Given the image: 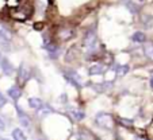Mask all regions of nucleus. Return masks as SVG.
I'll return each instance as SVG.
<instances>
[{"mask_svg": "<svg viewBox=\"0 0 153 140\" xmlns=\"http://www.w3.org/2000/svg\"><path fill=\"white\" fill-rule=\"evenodd\" d=\"M84 47L87 49L88 53H96L98 51V46H99V40H98V35L94 30L87 31L84 35Z\"/></svg>", "mask_w": 153, "mask_h": 140, "instance_id": "1", "label": "nucleus"}, {"mask_svg": "<svg viewBox=\"0 0 153 140\" xmlns=\"http://www.w3.org/2000/svg\"><path fill=\"white\" fill-rule=\"evenodd\" d=\"M0 140H7V139H0Z\"/></svg>", "mask_w": 153, "mask_h": 140, "instance_id": "25", "label": "nucleus"}, {"mask_svg": "<svg viewBox=\"0 0 153 140\" xmlns=\"http://www.w3.org/2000/svg\"><path fill=\"white\" fill-rule=\"evenodd\" d=\"M111 82H99L98 85H92V88L95 89L96 92H106L111 88Z\"/></svg>", "mask_w": 153, "mask_h": 140, "instance_id": "10", "label": "nucleus"}, {"mask_svg": "<svg viewBox=\"0 0 153 140\" xmlns=\"http://www.w3.org/2000/svg\"><path fill=\"white\" fill-rule=\"evenodd\" d=\"M150 86H152V88H153V77L150 78Z\"/></svg>", "mask_w": 153, "mask_h": 140, "instance_id": "24", "label": "nucleus"}, {"mask_svg": "<svg viewBox=\"0 0 153 140\" xmlns=\"http://www.w3.org/2000/svg\"><path fill=\"white\" fill-rule=\"evenodd\" d=\"M0 40H3V42H10L11 40V32L3 23H0Z\"/></svg>", "mask_w": 153, "mask_h": 140, "instance_id": "5", "label": "nucleus"}, {"mask_svg": "<svg viewBox=\"0 0 153 140\" xmlns=\"http://www.w3.org/2000/svg\"><path fill=\"white\" fill-rule=\"evenodd\" d=\"M115 70H117V74H118L119 77H122V75H125L127 72H129V66H121L119 65V66H117Z\"/></svg>", "mask_w": 153, "mask_h": 140, "instance_id": "17", "label": "nucleus"}, {"mask_svg": "<svg viewBox=\"0 0 153 140\" xmlns=\"http://www.w3.org/2000/svg\"><path fill=\"white\" fill-rule=\"evenodd\" d=\"M1 62H3V55H1V51H0V67H1Z\"/></svg>", "mask_w": 153, "mask_h": 140, "instance_id": "23", "label": "nucleus"}, {"mask_svg": "<svg viewBox=\"0 0 153 140\" xmlns=\"http://www.w3.org/2000/svg\"><path fill=\"white\" fill-rule=\"evenodd\" d=\"M95 121L98 123L99 127L102 128H106V129H111L114 127V120L108 113H104V112H99L96 114L95 117Z\"/></svg>", "mask_w": 153, "mask_h": 140, "instance_id": "2", "label": "nucleus"}, {"mask_svg": "<svg viewBox=\"0 0 153 140\" xmlns=\"http://www.w3.org/2000/svg\"><path fill=\"white\" fill-rule=\"evenodd\" d=\"M30 77H31L30 69L27 67V66L25 65V63H22V65L19 66V70H18V80H19L22 84H25Z\"/></svg>", "mask_w": 153, "mask_h": 140, "instance_id": "4", "label": "nucleus"}, {"mask_svg": "<svg viewBox=\"0 0 153 140\" xmlns=\"http://www.w3.org/2000/svg\"><path fill=\"white\" fill-rule=\"evenodd\" d=\"M3 105H6V97H4V96L1 95V92H0V108Z\"/></svg>", "mask_w": 153, "mask_h": 140, "instance_id": "21", "label": "nucleus"}, {"mask_svg": "<svg viewBox=\"0 0 153 140\" xmlns=\"http://www.w3.org/2000/svg\"><path fill=\"white\" fill-rule=\"evenodd\" d=\"M64 77L67 78L73 86H76V88H81V86H83V81H81L80 75H79L76 72L67 70V72H64Z\"/></svg>", "mask_w": 153, "mask_h": 140, "instance_id": "3", "label": "nucleus"}, {"mask_svg": "<svg viewBox=\"0 0 153 140\" xmlns=\"http://www.w3.org/2000/svg\"><path fill=\"white\" fill-rule=\"evenodd\" d=\"M1 69H3V72L6 73V74H11V73L14 72L12 65L8 62V59H4V58H3V62H1Z\"/></svg>", "mask_w": 153, "mask_h": 140, "instance_id": "13", "label": "nucleus"}, {"mask_svg": "<svg viewBox=\"0 0 153 140\" xmlns=\"http://www.w3.org/2000/svg\"><path fill=\"white\" fill-rule=\"evenodd\" d=\"M104 70H106V66L102 65V63H95V65H92L90 69H88V72H90V74H91V75L103 74Z\"/></svg>", "mask_w": 153, "mask_h": 140, "instance_id": "6", "label": "nucleus"}, {"mask_svg": "<svg viewBox=\"0 0 153 140\" xmlns=\"http://www.w3.org/2000/svg\"><path fill=\"white\" fill-rule=\"evenodd\" d=\"M29 105H30V108L37 109V111H38V109L43 105V103L39 100V98H34V97H33V98H29Z\"/></svg>", "mask_w": 153, "mask_h": 140, "instance_id": "14", "label": "nucleus"}, {"mask_svg": "<svg viewBox=\"0 0 153 140\" xmlns=\"http://www.w3.org/2000/svg\"><path fill=\"white\" fill-rule=\"evenodd\" d=\"M7 93H8L10 97H11L12 100H15V101H16L20 96H22V90H20L19 86H11V88L8 89V92H7Z\"/></svg>", "mask_w": 153, "mask_h": 140, "instance_id": "8", "label": "nucleus"}, {"mask_svg": "<svg viewBox=\"0 0 153 140\" xmlns=\"http://www.w3.org/2000/svg\"><path fill=\"white\" fill-rule=\"evenodd\" d=\"M38 112H39L41 114H48V113H50V112H52V108H49L48 105H45V104H43V105L38 109Z\"/></svg>", "mask_w": 153, "mask_h": 140, "instance_id": "19", "label": "nucleus"}, {"mask_svg": "<svg viewBox=\"0 0 153 140\" xmlns=\"http://www.w3.org/2000/svg\"><path fill=\"white\" fill-rule=\"evenodd\" d=\"M73 35V32H72V30H65V29H62V30H60L58 31V38H60L61 40H67V39H69Z\"/></svg>", "mask_w": 153, "mask_h": 140, "instance_id": "12", "label": "nucleus"}, {"mask_svg": "<svg viewBox=\"0 0 153 140\" xmlns=\"http://www.w3.org/2000/svg\"><path fill=\"white\" fill-rule=\"evenodd\" d=\"M16 109H18V113H19V120L22 123V125L26 127V128H30V120L26 116V113L23 111H20V108H16Z\"/></svg>", "mask_w": 153, "mask_h": 140, "instance_id": "9", "label": "nucleus"}, {"mask_svg": "<svg viewBox=\"0 0 153 140\" xmlns=\"http://www.w3.org/2000/svg\"><path fill=\"white\" fill-rule=\"evenodd\" d=\"M144 51H145V54H146V57H148V58L153 59V43H148V45L145 46Z\"/></svg>", "mask_w": 153, "mask_h": 140, "instance_id": "16", "label": "nucleus"}, {"mask_svg": "<svg viewBox=\"0 0 153 140\" xmlns=\"http://www.w3.org/2000/svg\"><path fill=\"white\" fill-rule=\"evenodd\" d=\"M131 40H133V42H137V43H144L145 40H146V35H145L144 32H141V31H137V32H134L133 34Z\"/></svg>", "mask_w": 153, "mask_h": 140, "instance_id": "11", "label": "nucleus"}, {"mask_svg": "<svg viewBox=\"0 0 153 140\" xmlns=\"http://www.w3.org/2000/svg\"><path fill=\"white\" fill-rule=\"evenodd\" d=\"M127 7H129V10L131 12H134V14H136L137 11H138V8H137V6L134 3H131V1H127Z\"/></svg>", "mask_w": 153, "mask_h": 140, "instance_id": "20", "label": "nucleus"}, {"mask_svg": "<svg viewBox=\"0 0 153 140\" xmlns=\"http://www.w3.org/2000/svg\"><path fill=\"white\" fill-rule=\"evenodd\" d=\"M72 116H73V119H76V120H83L84 119V113L81 111H77V109H73L72 112Z\"/></svg>", "mask_w": 153, "mask_h": 140, "instance_id": "18", "label": "nucleus"}, {"mask_svg": "<svg viewBox=\"0 0 153 140\" xmlns=\"http://www.w3.org/2000/svg\"><path fill=\"white\" fill-rule=\"evenodd\" d=\"M12 137H14V140H27L26 135H25L23 132H22V129H19V128L12 131Z\"/></svg>", "mask_w": 153, "mask_h": 140, "instance_id": "15", "label": "nucleus"}, {"mask_svg": "<svg viewBox=\"0 0 153 140\" xmlns=\"http://www.w3.org/2000/svg\"><path fill=\"white\" fill-rule=\"evenodd\" d=\"M4 128H6V125H4V121L0 119V131H3Z\"/></svg>", "mask_w": 153, "mask_h": 140, "instance_id": "22", "label": "nucleus"}, {"mask_svg": "<svg viewBox=\"0 0 153 140\" xmlns=\"http://www.w3.org/2000/svg\"><path fill=\"white\" fill-rule=\"evenodd\" d=\"M43 49H45L48 53H49L52 58H57L58 53H60V51H58V47L54 45V43H52V42H50V43H46V45H43Z\"/></svg>", "mask_w": 153, "mask_h": 140, "instance_id": "7", "label": "nucleus"}, {"mask_svg": "<svg viewBox=\"0 0 153 140\" xmlns=\"http://www.w3.org/2000/svg\"><path fill=\"white\" fill-rule=\"evenodd\" d=\"M140 1H145V0H140Z\"/></svg>", "mask_w": 153, "mask_h": 140, "instance_id": "26", "label": "nucleus"}]
</instances>
